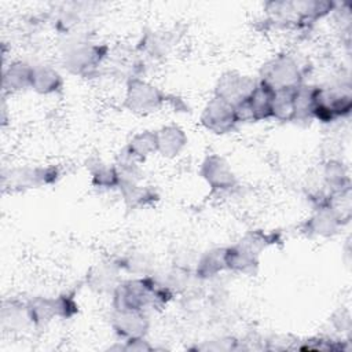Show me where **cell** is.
Masks as SVG:
<instances>
[{
  "label": "cell",
  "instance_id": "1",
  "mask_svg": "<svg viewBox=\"0 0 352 352\" xmlns=\"http://www.w3.org/2000/svg\"><path fill=\"white\" fill-rule=\"evenodd\" d=\"M165 290L157 287L148 278L133 279L118 283L114 289L116 309L142 311L147 305H155L165 301Z\"/></svg>",
  "mask_w": 352,
  "mask_h": 352
},
{
  "label": "cell",
  "instance_id": "2",
  "mask_svg": "<svg viewBox=\"0 0 352 352\" xmlns=\"http://www.w3.org/2000/svg\"><path fill=\"white\" fill-rule=\"evenodd\" d=\"M275 89L263 82L261 80L256 84L252 94L238 103L235 114L239 121H261L272 117V102Z\"/></svg>",
  "mask_w": 352,
  "mask_h": 352
},
{
  "label": "cell",
  "instance_id": "3",
  "mask_svg": "<svg viewBox=\"0 0 352 352\" xmlns=\"http://www.w3.org/2000/svg\"><path fill=\"white\" fill-rule=\"evenodd\" d=\"M261 81L275 91L297 88L301 85V73L292 58L280 55L263 66Z\"/></svg>",
  "mask_w": 352,
  "mask_h": 352
},
{
  "label": "cell",
  "instance_id": "4",
  "mask_svg": "<svg viewBox=\"0 0 352 352\" xmlns=\"http://www.w3.org/2000/svg\"><path fill=\"white\" fill-rule=\"evenodd\" d=\"M164 99L162 92L146 81L135 78L128 82L125 103L135 113L146 114L157 111Z\"/></svg>",
  "mask_w": 352,
  "mask_h": 352
},
{
  "label": "cell",
  "instance_id": "5",
  "mask_svg": "<svg viewBox=\"0 0 352 352\" xmlns=\"http://www.w3.org/2000/svg\"><path fill=\"white\" fill-rule=\"evenodd\" d=\"M201 120L209 131L220 135L230 132L238 122L235 107L217 96L208 102Z\"/></svg>",
  "mask_w": 352,
  "mask_h": 352
},
{
  "label": "cell",
  "instance_id": "6",
  "mask_svg": "<svg viewBox=\"0 0 352 352\" xmlns=\"http://www.w3.org/2000/svg\"><path fill=\"white\" fill-rule=\"evenodd\" d=\"M256 81L248 76L238 73H227L221 76L216 87V96L236 106L245 100L256 87Z\"/></svg>",
  "mask_w": 352,
  "mask_h": 352
},
{
  "label": "cell",
  "instance_id": "7",
  "mask_svg": "<svg viewBox=\"0 0 352 352\" xmlns=\"http://www.w3.org/2000/svg\"><path fill=\"white\" fill-rule=\"evenodd\" d=\"M103 58L102 50L98 45L88 43H77L72 45L65 54V67L73 73H82L94 69Z\"/></svg>",
  "mask_w": 352,
  "mask_h": 352
},
{
  "label": "cell",
  "instance_id": "8",
  "mask_svg": "<svg viewBox=\"0 0 352 352\" xmlns=\"http://www.w3.org/2000/svg\"><path fill=\"white\" fill-rule=\"evenodd\" d=\"M114 327L118 334L128 337L129 341L139 340L147 329V320L142 311L117 309L114 316Z\"/></svg>",
  "mask_w": 352,
  "mask_h": 352
},
{
  "label": "cell",
  "instance_id": "9",
  "mask_svg": "<svg viewBox=\"0 0 352 352\" xmlns=\"http://www.w3.org/2000/svg\"><path fill=\"white\" fill-rule=\"evenodd\" d=\"M202 176L213 188H228L235 177L228 164L219 155H210L202 165Z\"/></svg>",
  "mask_w": 352,
  "mask_h": 352
},
{
  "label": "cell",
  "instance_id": "10",
  "mask_svg": "<svg viewBox=\"0 0 352 352\" xmlns=\"http://www.w3.org/2000/svg\"><path fill=\"white\" fill-rule=\"evenodd\" d=\"M257 253L241 242L236 246L226 249V267L238 272H253L257 267Z\"/></svg>",
  "mask_w": 352,
  "mask_h": 352
},
{
  "label": "cell",
  "instance_id": "11",
  "mask_svg": "<svg viewBox=\"0 0 352 352\" xmlns=\"http://www.w3.org/2000/svg\"><path fill=\"white\" fill-rule=\"evenodd\" d=\"M157 139V151L164 157H175L177 155L183 147L186 146L187 138L179 126L170 125L165 126L161 131L155 132Z\"/></svg>",
  "mask_w": 352,
  "mask_h": 352
},
{
  "label": "cell",
  "instance_id": "12",
  "mask_svg": "<svg viewBox=\"0 0 352 352\" xmlns=\"http://www.w3.org/2000/svg\"><path fill=\"white\" fill-rule=\"evenodd\" d=\"M342 219L338 216V213L331 208V205H323L318 209V212L309 219L308 228L311 232L316 235H331L334 234L338 227L341 226Z\"/></svg>",
  "mask_w": 352,
  "mask_h": 352
},
{
  "label": "cell",
  "instance_id": "13",
  "mask_svg": "<svg viewBox=\"0 0 352 352\" xmlns=\"http://www.w3.org/2000/svg\"><path fill=\"white\" fill-rule=\"evenodd\" d=\"M318 87L298 85L294 89V117L293 120H307L314 117V110L318 102Z\"/></svg>",
  "mask_w": 352,
  "mask_h": 352
},
{
  "label": "cell",
  "instance_id": "14",
  "mask_svg": "<svg viewBox=\"0 0 352 352\" xmlns=\"http://www.w3.org/2000/svg\"><path fill=\"white\" fill-rule=\"evenodd\" d=\"M62 84L58 72L50 66L33 67L32 73V87L41 94H50L56 91Z\"/></svg>",
  "mask_w": 352,
  "mask_h": 352
},
{
  "label": "cell",
  "instance_id": "15",
  "mask_svg": "<svg viewBox=\"0 0 352 352\" xmlns=\"http://www.w3.org/2000/svg\"><path fill=\"white\" fill-rule=\"evenodd\" d=\"M294 89H278L272 102V117L280 121H290L294 117Z\"/></svg>",
  "mask_w": 352,
  "mask_h": 352
},
{
  "label": "cell",
  "instance_id": "16",
  "mask_svg": "<svg viewBox=\"0 0 352 352\" xmlns=\"http://www.w3.org/2000/svg\"><path fill=\"white\" fill-rule=\"evenodd\" d=\"M324 180L333 194H340L342 191L349 190V179L342 166V164L337 161H330L324 169Z\"/></svg>",
  "mask_w": 352,
  "mask_h": 352
},
{
  "label": "cell",
  "instance_id": "17",
  "mask_svg": "<svg viewBox=\"0 0 352 352\" xmlns=\"http://www.w3.org/2000/svg\"><path fill=\"white\" fill-rule=\"evenodd\" d=\"M153 151H157V139L155 133L148 131L135 135L128 146V153L136 160H143Z\"/></svg>",
  "mask_w": 352,
  "mask_h": 352
},
{
  "label": "cell",
  "instance_id": "18",
  "mask_svg": "<svg viewBox=\"0 0 352 352\" xmlns=\"http://www.w3.org/2000/svg\"><path fill=\"white\" fill-rule=\"evenodd\" d=\"M226 267V249L208 252L199 261L197 272L202 276H212Z\"/></svg>",
  "mask_w": 352,
  "mask_h": 352
},
{
  "label": "cell",
  "instance_id": "19",
  "mask_svg": "<svg viewBox=\"0 0 352 352\" xmlns=\"http://www.w3.org/2000/svg\"><path fill=\"white\" fill-rule=\"evenodd\" d=\"M92 278V285L98 290H109V289H116V279H117V267L116 265H109L103 264L99 265L94 270L91 274Z\"/></svg>",
  "mask_w": 352,
  "mask_h": 352
},
{
  "label": "cell",
  "instance_id": "20",
  "mask_svg": "<svg viewBox=\"0 0 352 352\" xmlns=\"http://www.w3.org/2000/svg\"><path fill=\"white\" fill-rule=\"evenodd\" d=\"M92 180L99 187H113L120 183V173L116 168L99 165L92 172Z\"/></svg>",
  "mask_w": 352,
  "mask_h": 352
}]
</instances>
